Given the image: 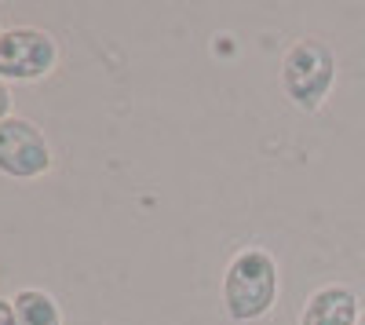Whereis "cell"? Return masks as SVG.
<instances>
[{
  "instance_id": "obj_1",
  "label": "cell",
  "mask_w": 365,
  "mask_h": 325,
  "mask_svg": "<svg viewBox=\"0 0 365 325\" xmlns=\"http://www.w3.org/2000/svg\"><path fill=\"white\" fill-rule=\"evenodd\" d=\"M278 292H282V271L267 249L249 245L234 252L223 274V311L230 321H256L270 314V307L278 304Z\"/></svg>"
},
{
  "instance_id": "obj_2",
  "label": "cell",
  "mask_w": 365,
  "mask_h": 325,
  "mask_svg": "<svg viewBox=\"0 0 365 325\" xmlns=\"http://www.w3.org/2000/svg\"><path fill=\"white\" fill-rule=\"evenodd\" d=\"M332 84H336V55L318 37H299L289 44L282 58V88L296 110L314 113L325 106Z\"/></svg>"
},
{
  "instance_id": "obj_3",
  "label": "cell",
  "mask_w": 365,
  "mask_h": 325,
  "mask_svg": "<svg viewBox=\"0 0 365 325\" xmlns=\"http://www.w3.org/2000/svg\"><path fill=\"white\" fill-rule=\"evenodd\" d=\"M58 66V44L41 26H11L0 33V81H41Z\"/></svg>"
},
{
  "instance_id": "obj_4",
  "label": "cell",
  "mask_w": 365,
  "mask_h": 325,
  "mask_svg": "<svg viewBox=\"0 0 365 325\" xmlns=\"http://www.w3.org/2000/svg\"><path fill=\"white\" fill-rule=\"evenodd\" d=\"M51 143L29 117H4L0 121V172L11 180H41L51 172Z\"/></svg>"
},
{
  "instance_id": "obj_5",
  "label": "cell",
  "mask_w": 365,
  "mask_h": 325,
  "mask_svg": "<svg viewBox=\"0 0 365 325\" xmlns=\"http://www.w3.org/2000/svg\"><path fill=\"white\" fill-rule=\"evenodd\" d=\"M361 307L351 285H322L314 289L299 311V325H358Z\"/></svg>"
},
{
  "instance_id": "obj_6",
  "label": "cell",
  "mask_w": 365,
  "mask_h": 325,
  "mask_svg": "<svg viewBox=\"0 0 365 325\" xmlns=\"http://www.w3.org/2000/svg\"><path fill=\"white\" fill-rule=\"evenodd\" d=\"M11 304H15L19 325H63V311H58L55 296L44 289H19Z\"/></svg>"
},
{
  "instance_id": "obj_7",
  "label": "cell",
  "mask_w": 365,
  "mask_h": 325,
  "mask_svg": "<svg viewBox=\"0 0 365 325\" xmlns=\"http://www.w3.org/2000/svg\"><path fill=\"white\" fill-rule=\"evenodd\" d=\"M4 117H11V88H8V81H0V121Z\"/></svg>"
},
{
  "instance_id": "obj_8",
  "label": "cell",
  "mask_w": 365,
  "mask_h": 325,
  "mask_svg": "<svg viewBox=\"0 0 365 325\" xmlns=\"http://www.w3.org/2000/svg\"><path fill=\"white\" fill-rule=\"evenodd\" d=\"M0 325H19V318H15V304L4 300V296H0Z\"/></svg>"
},
{
  "instance_id": "obj_9",
  "label": "cell",
  "mask_w": 365,
  "mask_h": 325,
  "mask_svg": "<svg viewBox=\"0 0 365 325\" xmlns=\"http://www.w3.org/2000/svg\"><path fill=\"white\" fill-rule=\"evenodd\" d=\"M358 325H365V311H361V318H358Z\"/></svg>"
},
{
  "instance_id": "obj_10",
  "label": "cell",
  "mask_w": 365,
  "mask_h": 325,
  "mask_svg": "<svg viewBox=\"0 0 365 325\" xmlns=\"http://www.w3.org/2000/svg\"><path fill=\"white\" fill-rule=\"evenodd\" d=\"M0 33H4V29H0Z\"/></svg>"
}]
</instances>
